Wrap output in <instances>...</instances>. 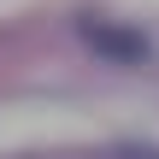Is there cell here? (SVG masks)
Masks as SVG:
<instances>
[{"label": "cell", "mask_w": 159, "mask_h": 159, "mask_svg": "<svg viewBox=\"0 0 159 159\" xmlns=\"http://www.w3.org/2000/svg\"><path fill=\"white\" fill-rule=\"evenodd\" d=\"M77 35H83V47L100 53L106 65H142V59H148V35L130 30V24L100 18V12H83V18H77Z\"/></svg>", "instance_id": "obj_1"}]
</instances>
